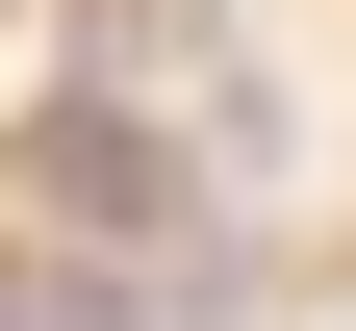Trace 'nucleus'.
<instances>
[{
    "mask_svg": "<svg viewBox=\"0 0 356 331\" xmlns=\"http://www.w3.org/2000/svg\"><path fill=\"white\" fill-rule=\"evenodd\" d=\"M0 306H26V280H0Z\"/></svg>",
    "mask_w": 356,
    "mask_h": 331,
    "instance_id": "obj_2",
    "label": "nucleus"
},
{
    "mask_svg": "<svg viewBox=\"0 0 356 331\" xmlns=\"http://www.w3.org/2000/svg\"><path fill=\"white\" fill-rule=\"evenodd\" d=\"M26 178H51L76 229H153V204H178V153H153L127 102H51V128H26Z\"/></svg>",
    "mask_w": 356,
    "mask_h": 331,
    "instance_id": "obj_1",
    "label": "nucleus"
}]
</instances>
